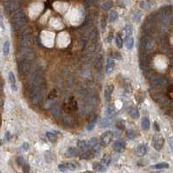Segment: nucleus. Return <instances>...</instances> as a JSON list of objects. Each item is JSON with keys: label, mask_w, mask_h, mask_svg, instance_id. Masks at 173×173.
Here are the masks:
<instances>
[{"label": "nucleus", "mask_w": 173, "mask_h": 173, "mask_svg": "<svg viewBox=\"0 0 173 173\" xmlns=\"http://www.w3.org/2000/svg\"><path fill=\"white\" fill-rule=\"evenodd\" d=\"M83 173H93V172H91V171H86V172H83Z\"/></svg>", "instance_id": "nucleus-56"}, {"label": "nucleus", "mask_w": 173, "mask_h": 173, "mask_svg": "<svg viewBox=\"0 0 173 173\" xmlns=\"http://www.w3.org/2000/svg\"><path fill=\"white\" fill-rule=\"evenodd\" d=\"M43 82V71L42 69L36 70L30 77V86L29 87H36L41 86Z\"/></svg>", "instance_id": "nucleus-7"}, {"label": "nucleus", "mask_w": 173, "mask_h": 173, "mask_svg": "<svg viewBox=\"0 0 173 173\" xmlns=\"http://www.w3.org/2000/svg\"><path fill=\"white\" fill-rule=\"evenodd\" d=\"M55 97H56V91H55V90H53V91L50 92V95L48 96V98H50V99H53V98H55Z\"/></svg>", "instance_id": "nucleus-47"}, {"label": "nucleus", "mask_w": 173, "mask_h": 173, "mask_svg": "<svg viewBox=\"0 0 173 173\" xmlns=\"http://www.w3.org/2000/svg\"><path fill=\"white\" fill-rule=\"evenodd\" d=\"M23 1L22 0H7L4 2V9L7 12L13 13L20 9Z\"/></svg>", "instance_id": "nucleus-6"}, {"label": "nucleus", "mask_w": 173, "mask_h": 173, "mask_svg": "<svg viewBox=\"0 0 173 173\" xmlns=\"http://www.w3.org/2000/svg\"><path fill=\"white\" fill-rule=\"evenodd\" d=\"M34 40L32 37V32L29 29L24 31L21 35L20 37V45L21 47H28L30 48L33 45Z\"/></svg>", "instance_id": "nucleus-5"}, {"label": "nucleus", "mask_w": 173, "mask_h": 173, "mask_svg": "<svg viewBox=\"0 0 173 173\" xmlns=\"http://www.w3.org/2000/svg\"><path fill=\"white\" fill-rule=\"evenodd\" d=\"M125 43H126V46L127 49L131 50L132 49V47H133L134 45V39L132 37H127V38L125 39Z\"/></svg>", "instance_id": "nucleus-28"}, {"label": "nucleus", "mask_w": 173, "mask_h": 173, "mask_svg": "<svg viewBox=\"0 0 173 173\" xmlns=\"http://www.w3.org/2000/svg\"><path fill=\"white\" fill-rule=\"evenodd\" d=\"M3 52H4V56H8V54L10 52V42L5 41L4 44V48H3Z\"/></svg>", "instance_id": "nucleus-34"}, {"label": "nucleus", "mask_w": 173, "mask_h": 173, "mask_svg": "<svg viewBox=\"0 0 173 173\" xmlns=\"http://www.w3.org/2000/svg\"><path fill=\"white\" fill-rule=\"evenodd\" d=\"M141 124H142V128L145 131H148L150 128V121L148 119V118H143L142 121H141Z\"/></svg>", "instance_id": "nucleus-29"}, {"label": "nucleus", "mask_w": 173, "mask_h": 173, "mask_svg": "<svg viewBox=\"0 0 173 173\" xmlns=\"http://www.w3.org/2000/svg\"><path fill=\"white\" fill-rule=\"evenodd\" d=\"M58 168H59V170H60V171H67V168H66V167H65L64 164H59Z\"/></svg>", "instance_id": "nucleus-49"}, {"label": "nucleus", "mask_w": 173, "mask_h": 173, "mask_svg": "<svg viewBox=\"0 0 173 173\" xmlns=\"http://www.w3.org/2000/svg\"><path fill=\"white\" fill-rule=\"evenodd\" d=\"M94 66L98 70H101L102 68V66H103V58H102V57L101 55H99L96 58L95 61H94Z\"/></svg>", "instance_id": "nucleus-26"}, {"label": "nucleus", "mask_w": 173, "mask_h": 173, "mask_svg": "<svg viewBox=\"0 0 173 173\" xmlns=\"http://www.w3.org/2000/svg\"><path fill=\"white\" fill-rule=\"evenodd\" d=\"M0 145H1V141H0Z\"/></svg>", "instance_id": "nucleus-59"}, {"label": "nucleus", "mask_w": 173, "mask_h": 173, "mask_svg": "<svg viewBox=\"0 0 173 173\" xmlns=\"http://www.w3.org/2000/svg\"><path fill=\"white\" fill-rule=\"evenodd\" d=\"M111 161H112V158H111V156L106 154V155L103 156V158H101V164L103 166H108L111 164Z\"/></svg>", "instance_id": "nucleus-27"}, {"label": "nucleus", "mask_w": 173, "mask_h": 173, "mask_svg": "<svg viewBox=\"0 0 173 173\" xmlns=\"http://www.w3.org/2000/svg\"><path fill=\"white\" fill-rule=\"evenodd\" d=\"M117 109L115 108L114 105L113 104H110L108 105L107 107V110H106V115L107 118H114L116 115H117Z\"/></svg>", "instance_id": "nucleus-18"}, {"label": "nucleus", "mask_w": 173, "mask_h": 173, "mask_svg": "<svg viewBox=\"0 0 173 173\" xmlns=\"http://www.w3.org/2000/svg\"><path fill=\"white\" fill-rule=\"evenodd\" d=\"M139 5H140V7L143 8V9L149 10V9H151V5H152V3H151L150 1H148V0H144V1H141L139 3Z\"/></svg>", "instance_id": "nucleus-30"}, {"label": "nucleus", "mask_w": 173, "mask_h": 173, "mask_svg": "<svg viewBox=\"0 0 173 173\" xmlns=\"http://www.w3.org/2000/svg\"><path fill=\"white\" fill-rule=\"evenodd\" d=\"M118 18V12L116 10H112L109 14V20L110 22H114Z\"/></svg>", "instance_id": "nucleus-35"}, {"label": "nucleus", "mask_w": 173, "mask_h": 173, "mask_svg": "<svg viewBox=\"0 0 173 173\" xmlns=\"http://www.w3.org/2000/svg\"><path fill=\"white\" fill-rule=\"evenodd\" d=\"M109 121H108L107 118H102L100 121V127L101 128H105V127H107L109 125Z\"/></svg>", "instance_id": "nucleus-39"}, {"label": "nucleus", "mask_w": 173, "mask_h": 173, "mask_svg": "<svg viewBox=\"0 0 173 173\" xmlns=\"http://www.w3.org/2000/svg\"><path fill=\"white\" fill-rule=\"evenodd\" d=\"M0 125H1V117H0Z\"/></svg>", "instance_id": "nucleus-58"}, {"label": "nucleus", "mask_w": 173, "mask_h": 173, "mask_svg": "<svg viewBox=\"0 0 173 173\" xmlns=\"http://www.w3.org/2000/svg\"><path fill=\"white\" fill-rule=\"evenodd\" d=\"M46 136H47V137H48V139L50 140V141L51 142V143H55V142H56V136L54 133H52V132H47L46 133Z\"/></svg>", "instance_id": "nucleus-36"}, {"label": "nucleus", "mask_w": 173, "mask_h": 173, "mask_svg": "<svg viewBox=\"0 0 173 173\" xmlns=\"http://www.w3.org/2000/svg\"><path fill=\"white\" fill-rule=\"evenodd\" d=\"M93 168L95 171H99V172H103L106 171L105 166H103L101 164H99V163H94L93 164Z\"/></svg>", "instance_id": "nucleus-31"}, {"label": "nucleus", "mask_w": 173, "mask_h": 173, "mask_svg": "<svg viewBox=\"0 0 173 173\" xmlns=\"http://www.w3.org/2000/svg\"><path fill=\"white\" fill-rule=\"evenodd\" d=\"M126 135H127L128 138H130V139H133L134 137H136V134H135L134 131H132V130H129V131H127Z\"/></svg>", "instance_id": "nucleus-43"}, {"label": "nucleus", "mask_w": 173, "mask_h": 173, "mask_svg": "<svg viewBox=\"0 0 173 173\" xmlns=\"http://www.w3.org/2000/svg\"><path fill=\"white\" fill-rule=\"evenodd\" d=\"M101 28L102 30H105V28H106V18L104 17L101 18Z\"/></svg>", "instance_id": "nucleus-48"}, {"label": "nucleus", "mask_w": 173, "mask_h": 173, "mask_svg": "<svg viewBox=\"0 0 173 173\" xmlns=\"http://www.w3.org/2000/svg\"><path fill=\"white\" fill-rule=\"evenodd\" d=\"M10 23H11L12 29L17 31V30H20L23 28L27 24V18L25 13L22 10H17L10 18Z\"/></svg>", "instance_id": "nucleus-1"}, {"label": "nucleus", "mask_w": 173, "mask_h": 173, "mask_svg": "<svg viewBox=\"0 0 173 173\" xmlns=\"http://www.w3.org/2000/svg\"><path fill=\"white\" fill-rule=\"evenodd\" d=\"M77 146L80 150H82L83 151L88 150L89 149V144L88 141H85V140H80V141L77 142Z\"/></svg>", "instance_id": "nucleus-22"}, {"label": "nucleus", "mask_w": 173, "mask_h": 173, "mask_svg": "<svg viewBox=\"0 0 173 173\" xmlns=\"http://www.w3.org/2000/svg\"><path fill=\"white\" fill-rule=\"evenodd\" d=\"M78 155V150L75 147H69L66 151V156L67 158H73Z\"/></svg>", "instance_id": "nucleus-24"}, {"label": "nucleus", "mask_w": 173, "mask_h": 173, "mask_svg": "<svg viewBox=\"0 0 173 173\" xmlns=\"http://www.w3.org/2000/svg\"><path fill=\"white\" fill-rule=\"evenodd\" d=\"M4 99H3V98H1V97H0V107L3 106V105H4Z\"/></svg>", "instance_id": "nucleus-54"}, {"label": "nucleus", "mask_w": 173, "mask_h": 173, "mask_svg": "<svg viewBox=\"0 0 173 173\" xmlns=\"http://www.w3.org/2000/svg\"><path fill=\"white\" fill-rule=\"evenodd\" d=\"M140 47H141L142 50L145 51H151L155 47V41L150 36H147V35L143 36L140 39Z\"/></svg>", "instance_id": "nucleus-8"}, {"label": "nucleus", "mask_w": 173, "mask_h": 173, "mask_svg": "<svg viewBox=\"0 0 173 173\" xmlns=\"http://www.w3.org/2000/svg\"><path fill=\"white\" fill-rule=\"evenodd\" d=\"M150 81L155 86H163L166 83V80L161 77H151Z\"/></svg>", "instance_id": "nucleus-17"}, {"label": "nucleus", "mask_w": 173, "mask_h": 173, "mask_svg": "<svg viewBox=\"0 0 173 173\" xmlns=\"http://www.w3.org/2000/svg\"><path fill=\"white\" fill-rule=\"evenodd\" d=\"M64 165L67 168V170H70V171H74V170L76 169V164L74 163H70V162L64 164Z\"/></svg>", "instance_id": "nucleus-40"}, {"label": "nucleus", "mask_w": 173, "mask_h": 173, "mask_svg": "<svg viewBox=\"0 0 173 173\" xmlns=\"http://www.w3.org/2000/svg\"><path fill=\"white\" fill-rule=\"evenodd\" d=\"M151 168H152V169H158V170L167 169V168H169V164H167V163H159V164H155V165L151 166Z\"/></svg>", "instance_id": "nucleus-33"}, {"label": "nucleus", "mask_w": 173, "mask_h": 173, "mask_svg": "<svg viewBox=\"0 0 173 173\" xmlns=\"http://www.w3.org/2000/svg\"><path fill=\"white\" fill-rule=\"evenodd\" d=\"M159 19L161 25L164 27H168L171 24L172 19V10L171 7H165L159 13Z\"/></svg>", "instance_id": "nucleus-4"}, {"label": "nucleus", "mask_w": 173, "mask_h": 173, "mask_svg": "<svg viewBox=\"0 0 173 173\" xmlns=\"http://www.w3.org/2000/svg\"><path fill=\"white\" fill-rule=\"evenodd\" d=\"M8 77H9V81H10V86H11L12 91H17V85H16V78H15L14 74H13L11 71H10L9 74H8Z\"/></svg>", "instance_id": "nucleus-20"}, {"label": "nucleus", "mask_w": 173, "mask_h": 173, "mask_svg": "<svg viewBox=\"0 0 173 173\" xmlns=\"http://www.w3.org/2000/svg\"><path fill=\"white\" fill-rule=\"evenodd\" d=\"M0 18H2V12H1V10H0Z\"/></svg>", "instance_id": "nucleus-57"}, {"label": "nucleus", "mask_w": 173, "mask_h": 173, "mask_svg": "<svg viewBox=\"0 0 173 173\" xmlns=\"http://www.w3.org/2000/svg\"><path fill=\"white\" fill-rule=\"evenodd\" d=\"M96 123H97V116L94 115L93 117L90 118V120H89V123L88 124V127H86L88 131H92V130L94 128V126H95Z\"/></svg>", "instance_id": "nucleus-25"}, {"label": "nucleus", "mask_w": 173, "mask_h": 173, "mask_svg": "<svg viewBox=\"0 0 173 173\" xmlns=\"http://www.w3.org/2000/svg\"><path fill=\"white\" fill-rule=\"evenodd\" d=\"M0 27H1L3 30H4V23H3V20L1 18H0Z\"/></svg>", "instance_id": "nucleus-52"}, {"label": "nucleus", "mask_w": 173, "mask_h": 173, "mask_svg": "<svg viewBox=\"0 0 173 173\" xmlns=\"http://www.w3.org/2000/svg\"><path fill=\"white\" fill-rule=\"evenodd\" d=\"M116 44H117L118 48H120V49H121V48L123 47V40H122V37H120V35H117L116 36Z\"/></svg>", "instance_id": "nucleus-38"}, {"label": "nucleus", "mask_w": 173, "mask_h": 173, "mask_svg": "<svg viewBox=\"0 0 173 173\" xmlns=\"http://www.w3.org/2000/svg\"><path fill=\"white\" fill-rule=\"evenodd\" d=\"M130 115H131V117L132 118H135V119H137V118H139V110H138L137 109H135V108H133V109H132L131 110H130Z\"/></svg>", "instance_id": "nucleus-37"}, {"label": "nucleus", "mask_w": 173, "mask_h": 173, "mask_svg": "<svg viewBox=\"0 0 173 173\" xmlns=\"http://www.w3.org/2000/svg\"><path fill=\"white\" fill-rule=\"evenodd\" d=\"M2 92H3V85H2L1 82H0V95L2 94Z\"/></svg>", "instance_id": "nucleus-55"}, {"label": "nucleus", "mask_w": 173, "mask_h": 173, "mask_svg": "<svg viewBox=\"0 0 173 173\" xmlns=\"http://www.w3.org/2000/svg\"><path fill=\"white\" fill-rule=\"evenodd\" d=\"M147 146L145 144H139L138 145L135 149L134 152H135V155L138 156V157H144L145 154L147 153Z\"/></svg>", "instance_id": "nucleus-14"}, {"label": "nucleus", "mask_w": 173, "mask_h": 173, "mask_svg": "<svg viewBox=\"0 0 173 173\" xmlns=\"http://www.w3.org/2000/svg\"><path fill=\"white\" fill-rule=\"evenodd\" d=\"M89 144V148H91V150L94 151V152H97V151H100L101 149V143L98 141V139L96 137H93V138L90 139V141L88 142Z\"/></svg>", "instance_id": "nucleus-12"}, {"label": "nucleus", "mask_w": 173, "mask_h": 173, "mask_svg": "<svg viewBox=\"0 0 173 173\" xmlns=\"http://www.w3.org/2000/svg\"><path fill=\"white\" fill-rule=\"evenodd\" d=\"M112 139H113V133L110 131L104 132L101 136V142L105 146H107L108 144H110V143L112 142Z\"/></svg>", "instance_id": "nucleus-11"}, {"label": "nucleus", "mask_w": 173, "mask_h": 173, "mask_svg": "<svg viewBox=\"0 0 173 173\" xmlns=\"http://www.w3.org/2000/svg\"><path fill=\"white\" fill-rule=\"evenodd\" d=\"M113 85H108L106 86L105 91H104V97H105V99H106L107 101H109L110 100L111 96H112V93H113Z\"/></svg>", "instance_id": "nucleus-19"}, {"label": "nucleus", "mask_w": 173, "mask_h": 173, "mask_svg": "<svg viewBox=\"0 0 173 173\" xmlns=\"http://www.w3.org/2000/svg\"><path fill=\"white\" fill-rule=\"evenodd\" d=\"M113 33H110L109 35H108V37H107V41L109 43V42H111V40L113 39Z\"/></svg>", "instance_id": "nucleus-51"}, {"label": "nucleus", "mask_w": 173, "mask_h": 173, "mask_svg": "<svg viewBox=\"0 0 173 173\" xmlns=\"http://www.w3.org/2000/svg\"><path fill=\"white\" fill-rule=\"evenodd\" d=\"M126 148V142L124 140H117L113 144V150L116 152H122Z\"/></svg>", "instance_id": "nucleus-16"}, {"label": "nucleus", "mask_w": 173, "mask_h": 173, "mask_svg": "<svg viewBox=\"0 0 173 173\" xmlns=\"http://www.w3.org/2000/svg\"><path fill=\"white\" fill-rule=\"evenodd\" d=\"M132 31H133V30H132V26L130 25H126L123 30V35H124V37H125V38H127V37H132Z\"/></svg>", "instance_id": "nucleus-23"}, {"label": "nucleus", "mask_w": 173, "mask_h": 173, "mask_svg": "<svg viewBox=\"0 0 173 173\" xmlns=\"http://www.w3.org/2000/svg\"><path fill=\"white\" fill-rule=\"evenodd\" d=\"M141 17H142V13L140 12H135L134 14H133V18L134 20L136 21V22H139L140 19H141Z\"/></svg>", "instance_id": "nucleus-42"}, {"label": "nucleus", "mask_w": 173, "mask_h": 173, "mask_svg": "<svg viewBox=\"0 0 173 173\" xmlns=\"http://www.w3.org/2000/svg\"><path fill=\"white\" fill-rule=\"evenodd\" d=\"M0 173H1V172H0Z\"/></svg>", "instance_id": "nucleus-60"}, {"label": "nucleus", "mask_w": 173, "mask_h": 173, "mask_svg": "<svg viewBox=\"0 0 173 173\" xmlns=\"http://www.w3.org/2000/svg\"><path fill=\"white\" fill-rule=\"evenodd\" d=\"M164 143V139L162 137V135L160 134L154 135L152 139V144H153V147L156 150H160L162 147H163Z\"/></svg>", "instance_id": "nucleus-10"}, {"label": "nucleus", "mask_w": 173, "mask_h": 173, "mask_svg": "<svg viewBox=\"0 0 173 173\" xmlns=\"http://www.w3.org/2000/svg\"><path fill=\"white\" fill-rule=\"evenodd\" d=\"M93 158V150H85L82 155H81V158L82 159H90Z\"/></svg>", "instance_id": "nucleus-32"}, {"label": "nucleus", "mask_w": 173, "mask_h": 173, "mask_svg": "<svg viewBox=\"0 0 173 173\" xmlns=\"http://www.w3.org/2000/svg\"><path fill=\"white\" fill-rule=\"evenodd\" d=\"M124 126H125V123H124V121L120 120V121H119V122L117 123V127H118V128H120V130H123V129H124Z\"/></svg>", "instance_id": "nucleus-46"}, {"label": "nucleus", "mask_w": 173, "mask_h": 173, "mask_svg": "<svg viewBox=\"0 0 173 173\" xmlns=\"http://www.w3.org/2000/svg\"><path fill=\"white\" fill-rule=\"evenodd\" d=\"M29 170H30V167L28 164H23V173H29Z\"/></svg>", "instance_id": "nucleus-44"}, {"label": "nucleus", "mask_w": 173, "mask_h": 173, "mask_svg": "<svg viewBox=\"0 0 173 173\" xmlns=\"http://www.w3.org/2000/svg\"><path fill=\"white\" fill-rule=\"evenodd\" d=\"M63 124H65V125L69 126V127H71V126H73L75 124L74 118H73L70 115L64 116L63 118Z\"/></svg>", "instance_id": "nucleus-21"}, {"label": "nucleus", "mask_w": 173, "mask_h": 173, "mask_svg": "<svg viewBox=\"0 0 173 173\" xmlns=\"http://www.w3.org/2000/svg\"><path fill=\"white\" fill-rule=\"evenodd\" d=\"M35 57H36V52L31 48H28V47H20L17 53V58L18 62L19 61L31 62L32 60H34Z\"/></svg>", "instance_id": "nucleus-3"}, {"label": "nucleus", "mask_w": 173, "mask_h": 173, "mask_svg": "<svg viewBox=\"0 0 173 173\" xmlns=\"http://www.w3.org/2000/svg\"><path fill=\"white\" fill-rule=\"evenodd\" d=\"M154 125H155V129H156V131H160V129H159V127H158V124H157L156 122L154 123Z\"/></svg>", "instance_id": "nucleus-53"}, {"label": "nucleus", "mask_w": 173, "mask_h": 173, "mask_svg": "<svg viewBox=\"0 0 173 173\" xmlns=\"http://www.w3.org/2000/svg\"><path fill=\"white\" fill-rule=\"evenodd\" d=\"M114 55H115L114 58H115L116 59H121V54H120V53L115 52V53H114Z\"/></svg>", "instance_id": "nucleus-50"}, {"label": "nucleus", "mask_w": 173, "mask_h": 173, "mask_svg": "<svg viewBox=\"0 0 173 173\" xmlns=\"http://www.w3.org/2000/svg\"><path fill=\"white\" fill-rule=\"evenodd\" d=\"M17 163L18 165H20V166L23 165V157H22V156L17 157Z\"/></svg>", "instance_id": "nucleus-45"}, {"label": "nucleus", "mask_w": 173, "mask_h": 173, "mask_svg": "<svg viewBox=\"0 0 173 173\" xmlns=\"http://www.w3.org/2000/svg\"><path fill=\"white\" fill-rule=\"evenodd\" d=\"M43 96H44V89L42 85L36 87H29V99L33 104H39L42 102Z\"/></svg>", "instance_id": "nucleus-2"}, {"label": "nucleus", "mask_w": 173, "mask_h": 173, "mask_svg": "<svg viewBox=\"0 0 173 173\" xmlns=\"http://www.w3.org/2000/svg\"><path fill=\"white\" fill-rule=\"evenodd\" d=\"M114 66H115V62L113 60V58H111V57L107 58L106 62V73L107 74L112 73L113 69H114Z\"/></svg>", "instance_id": "nucleus-15"}, {"label": "nucleus", "mask_w": 173, "mask_h": 173, "mask_svg": "<svg viewBox=\"0 0 173 173\" xmlns=\"http://www.w3.org/2000/svg\"><path fill=\"white\" fill-rule=\"evenodd\" d=\"M31 71V62L19 61L18 62V71L21 76H27Z\"/></svg>", "instance_id": "nucleus-9"}, {"label": "nucleus", "mask_w": 173, "mask_h": 173, "mask_svg": "<svg viewBox=\"0 0 173 173\" xmlns=\"http://www.w3.org/2000/svg\"><path fill=\"white\" fill-rule=\"evenodd\" d=\"M113 7V3L111 1H106L103 4V9L105 10H109Z\"/></svg>", "instance_id": "nucleus-41"}, {"label": "nucleus", "mask_w": 173, "mask_h": 173, "mask_svg": "<svg viewBox=\"0 0 173 173\" xmlns=\"http://www.w3.org/2000/svg\"><path fill=\"white\" fill-rule=\"evenodd\" d=\"M65 108H66V110H69V111H75V110H77L78 105L75 98L71 97V98H69V101H67L66 105H65Z\"/></svg>", "instance_id": "nucleus-13"}]
</instances>
